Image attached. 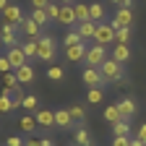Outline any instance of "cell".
I'll use <instances>...</instances> for the list:
<instances>
[{"instance_id":"cell-27","label":"cell","mask_w":146,"mask_h":146,"mask_svg":"<svg viewBox=\"0 0 146 146\" xmlns=\"http://www.w3.org/2000/svg\"><path fill=\"white\" fill-rule=\"evenodd\" d=\"M73 138H76V146H94V143H91V138H89V131H86V128H78Z\"/></svg>"},{"instance_id":"cell-26","label":"cell","mask_w":146,"mask_h":146,"mask_svg":"<svg viewBox=\"0 0 146 146\" xmlns=\"http://www.w3.org/2000/svg\"><path fill=\"white\" fill-rule=\"evenodd\" d=\"M3 81H5V89H8V91H18V86H21V81H18V76H16V70H13V73H5Z\"/></svg>"},{"instance_id":"cell-2","label":"cell","mask_w":146,"mask_h":146,"mask_svg":"<svg viewBox=\"0 0 146 146\" xmlns=\"http://www.w3.org/2000/svg\"><path fill=\"white\" fill-rule=\"evenodd\" d=\"M133 0H128L125 5H120L117 8V13H115V21H112V26L115 29H131L133 26Z\"/></svg>"},{"instance_id":"cell-44","label":"cell","mask_w":146,"mask_h":146,"mask_svg":"<svg viewBox=\"0 0 146 146\" xmlns=\"http://www.w3.org/2000/svg\"><path fill=\"white\" fill-rule=\"evenodd\" d=\"M55 3H60V5H73V0H55Z\"/></svg>"},{"instance_id":"cell-23","label":"cell","mask_w":146,"mask_h":146,"mask_svg":"<svg viewBox=\"0 0 146 146\" xmlns=\"http://www.w3.org/2000/svg\"><path fill=\"white\" fill-rule=\"evenodd\" d=\"M31 18H34L39 26H47V24L52 21V18L47 16V11H44V8H34V11H31Z\"/></svg>"},{"instance_id":"cell-42","label":"cell","mask_w":146,"mask_h":146,"mask_svg":"<svg viewBox=\"0 0 146 146\" xmlns=\"http://www.w3.org/2000/svg\"><path fill=\"white\" fill-rule=\"evenodd\" d=\"M131 146H146L143 141H138V138H131Z\"/></svg>"},{"instance_id":"cell-14","label":"cell","mask_w":146,"mask_h":146,"mask_svg":"<svg viewBox=\"0 0 146 146\" xmlns=\"http://www.w3.org/2000/svg\"><path fill=\"white\" fill-rule=\"evenodd\" d=\"M58 24H63V26H73V24H78V21H76V11H73V5H63V8H60Z\"/></svg>"},{"instance_id":"cell-37","label":"cell","mask_w":146,"mask_h":146,"mask_svg":"<svg viewBox=\"0 0 146 146\" xmlns=\"http://www.w3.org/2000/svg\"><path fill=\"white\" fill-rule=\"evenodd\" d=\"M112 146H131V138H128V136H115Z\"/></svg>"},{"instance_id":"cell-30","label":"cell","mask_w":146,"mask_h":146,"mask_svg":"<svg viewBox=\"0 0 146 146\" xmlns=\"http://www.w3.org/2000/svg\"><path fill=\"white\" fill-rule=\"evenodd\" d=\"M47 78H50V81H63V78H65V68H60V65L47 68Z\"/></svg>"},{"instance_id":"cell-22","label":"cell","mask_w":146,"mask_h":146,"mask_svg":"<svg viewBox=\"0 0 146 146\" xmlns=\"http://www.w3.org/2000/svg\"><path fill=\"white\" fill-rule=\"evenodd\" d=\"M68 112H70L73 123H81V120H86V107H84V104H73V107H68Z\"/></svg>"},{"instance_id":"cell-5","label":"cell","mask_w":146,"mask_h":146,"mask_svg":"<svg viewBox=\"0 0 146 146\" xmlns=\"http://www.w3.org/2000/svg\"><path fill=\"white\" fill-rule=\"evenodd\" d=\"M55 50H58V44H55L52 36H39V39H36V52H39V60L50 63V60L55 58Z\"/></svg>"},{"instance_id":"cell-15","label":"cell","mask_w":146,"mask_h":146,"mask_svg":"<svg viewBox=\"0 0 146 146\" xmlns=\"http://www.w3.org/2000/svg\"><path fill=\"white\" fill-rule=\"evenodd\" d=\"M97 26H99V24H94V21H84V24H76V31L81 34V39L86 42V39H94Z\"/></svg>"},{"instance_id":"cell-45","label":"cell","mask_w":146,"mask_h":146,"mask_svg":"<svg viewBox=\"0 0 146 146\" xmlns=\"http://www.w3.org/2000/svg\"><path fill=\"white\" fill-rule=\"evenodd\" d=\"M112 3H117V5H125V3H128V0H112Z\"/></svg>"},{"instance_id":"cell-28","label":"cell","mask_w":146,"mask_h":146,"mask_svg":"<svg viewBox=\"0 0 146 146\" xmlns=\"http://www.w3.org/2000/svg\"><path fill=\"white\" fill-rule=\"evenodd\" d=\"M102 99H104V91H102L99 86H97V89H89V91H86V102H89V104H99Z\"/></svg>"},{"instance_id":"cell-41","label":"cell","mask_w":146,"mask_h":146,"mask_svg":"<svg viewBox=\"0 0 146 146\" xmlns=\"http://www.w3.org/2000/svg\"><path fill=\"white\" fill-rule=\"evenodd\" d=\"M136 138H138V141H143V143H146V123H143V125H141V128H138V133H136Z\"/></svg>"},{"instance_id":"cell-12","label":"cell","mask_w":146,"mask_h":146,"mask_svg":"<svg viewBox=\"0 0 146 146\" xmlns=\"http://www.w3.org/2000/svg\"><path fill=\"white\" fill-rule=\"evenodd\" d=\"M110 58H112V60H117L120 65H125L128 60H131V47H128V44H117V42H115L112 52H110Z\"/></svg>"},{"instance_id":"cell-39","label":"cell","mask_w":146,"mask_h":146,"mask_svg":"<svg viewBox=\"0 0 146 146\" xmlns=\"http://www.w3.org/2000/svg\"><path fill=\"white\" fill-rule=\"evenodd\" d=\"M8 146H24V138H18V136H11V138H8Z\"/></svg>"},{"instance_id":"cell-7","label":"cell","mask_w":146,"mask_h":146,"mask_svg":"<svg viewBox=\"0 0 146 146\" xmlns=\"http://www.w3.org/2000/svg\"><path fill=\"white\" fill-rule=\"evenodd\" d=\"M24 11H21V5H16V3H11L5 11H3V24H11V26H18L24 21Z\"/></svg>"},{"instance_id":"cell-32","label":"cell","mask_w":146,"mask_h":146,"mask_svg":"<svg viewBox=\"0 0 146 146\" xmlns=\"http://www.w3.org/2000/svg\"><path fill=\"white\" fill-rule=\"evenodd\" d=\"M21 107L26 110V112H31V115H34V112H36V110H39V107H36V97H34V94H29V97H24V104H21Z\"/></svg>"},{"instance_id":"cell-6","label":"cell","mask_w":146,"mask_h":146,"mask_svg":"<svg viewBox=\"0 0 146 146\" xmlns=\"http://www.w3.org/2000/svg\"><path fill=\"white\" fill-rule=\"evenodd\" d=\"M84 84H86L89 89H97V86L102 89L107 81H104V76H102L99 68H89V65H86V68H84Z\"/></svg>"},{"instance_id":"cell-36","label":"cell","mask_w":146,"mask_h":146,"mask_svg":"<svg viewBox=\"0 0 146 146\" xmlns=\"http://www.w3.org/2000/svg\"><path fill=\"white\" fill-rule=\"evenodd\" d=\"M0 70H3V76H5V73H13V65L8 60V55H0Z\"/></svg>"},{"instance_id":"cell-46","label":"cell","mask_w":146,"mask_h":146,"mask_svg":"<svg viewBox=\"0 0 146 146\" xmlns=\"http://www.w3.org/2000/svg\"><path fill=\"white\" fill-rule=\"evenodd\" d=\"M0 44H3V42H0Z\"/></svg>"},{"instance_id":"cell-24","label":"cell","mask_w":146,"mask_h":146,"mask_svg":"<svg viewBox=\"0 0 146 146\" xmlns=\"http://www.w3.org/2000/svg\"><path fill=\"white\" fill-rule=\"evenodd\" d=\"M104 120H107L110 125H115L117 120H123V115H120V110H117V104H112V107H107V110H104Z\"/></svg>"},{"instance_id":"cell-29","label":"cell","mask_w":146,"mask_h":146,"mask_svg":"<svg viewBox=\"0 0 146 146\" xmlns=\"http://www.w3.org/2000/svg\"><path fill=\"white\" fill-rule=\"evenodd\" d=\"M24 55H26V60L39 58V52H36V39H29V42H24Z\"/></svg>"},{"instance_id":"cell-13","label":"cell","mask_w":146,"mask_h":146,"mask_svg":"<svg viewBox=\"0 0 146 146\" xmlns=\"http://www.w3.org/2000/svg\"><path fill=\"white\" fill-rule=\"evenodd\" d=\"M34 117L39 128H55V112H50V110H36Z\"/></svg>"},{"instance_id":"cell-38","label":"cell","mask_w":146,"mask_h":146,"mask_svg":"<svg viewBox=\"0 0 146 146\" xmlns=\"http://www.w3.org/2000/svg\"><path fill=\"white\" fill-rule=\"evenodd\" d=\"M52 0H31V8H47Z\"/></svg>"},{"instance_id":"cell-21","label":"cell","mask_w":146,"mask_h":146,"mask_svg":"<svg viewBox=\"0 0 146 146\" xmlns=\"http://www.w3.org/2000/svg\"><path fill=\"white\" fill-rule=\"evenodd\" d=\"M89 13H91V21H94V24H102V18H104V5H102V3H91V5H89Z\"/></svg>"},{"instance_id":"cell-34","label":"cell","mask_w":146,"mask_h":146,"mask_svg":"<svg viewBox=\"0 0 146 146\" xmlns=\"http://www.w3.org/2000/svg\"><path fill=\"white\" fill-rule=\"evenodd\" d=\"M60 8H63V5H60V3H55V0H52V3H50V5H47L44 11H47V16L52 18V21H58V16H60Z\"/></svg>"},{"instance_id":"cell-11","label":"cell","mask_w":146,"mask_h":146,"mask_svg":"<svg viewBox=\"0 0 146 146\" xmlns=\"http://www.w3.org/2000/svg\"><path fill=\"white\" fill-rule=\"evenodd\" d=\"M5 55H8V60H11V65H13V70H18V68H24V65H26L24 47H11Z\"/></svg>"},{"instance_id":"cell-40","label":"cell","mask_w":146,"mask_h":146,"mask_svg":"<svg viewBox=\"0 0 146 146\" xmlns=\"http://www.w3.org/2000/svg\"><path fill=\"white\" fill-rule=\"evenodd\" d=\"M26 146H42V138H36V136H29V138H26Z\"/></svg>"},{"instance_id":"cell-8","label":"cell","mask_w":146,"mask_h":146,"mask_svg":"<svg viewBox=\"0 0 146 146\" xmlns=\"http://www.w3.org/2000/svg\"><path fill=\"white\" fill-rule=\"evenodd\" d=\"M86 42H81V44H73V47H65V60L68 63H81L84 58H86Z\"/></svg>"},{"instance_id":"cell-33","label":"cell","mask_w":146,"mask_h":146,"mask_svg":"<svg viewBox=\"0 0 146 146\" xmlns=\"http://www.w3.org/2000/svg\"><path fill=\"white\" fill-rule=\"evenodd\" d=\"M11 110H16V102H13V97H0V112H11Z\"/></svg>"},{"instance_id":"cell-20","label":"cell","mask_w":146,"mask_h":146,"mask_svg":"<svg viewBox=\"0 0 146 146\" xmlns=\"http://www.w3.org/2000/svg\"><path fill=\"white\" fill-rule=\"evenodd\" d=\"M16 76H18V81H21V84H31V81H34V68L26 63L24 68H18V70H16Z\"/></svg>"},{"instance_id":"cell-31","label":"cell","mask_w":146,"mask_h":146,"mask_svg":"<svg viewBox=\"0 0 146 146\" xmlns=\"http://www.w3.org/2000/svg\"><path fill=\"white\" fill-rule=\"evenodd\" d=\"M81 42H84V39H81V34L73 29V31L65 34V42H63V44H65V47H73V44H81Z\"/></svg>"},{"instance_id":"cell-18","label":"cell","mask_w":146,"mask_h":146,"mask_svg":"<svg viewBox=\"0 0 146 146\" xmlns=\"http://www.w3.org/2000/svg\"><path fill=\"white\" fill-rule=\"evenodd\" d=\"M70 123H73V117H70V112L65 107L55 112V125H58V128H70Z\"/></svg>"},{"instance_id":"cell-3","label":"cell","mask_w":146,"mask_h":146,"mask_svg":"<svg viewBox=\"0 0 146 146\" xmlns=\"http://www.w3.org/2000/svg\"><path fill=\"white\" fill-rule=\"evenodd\" d=\"M110 58V55H107V47H102V44H91L89 50H86V65L89 68H102V63Z\"/></svg>"},{"instance_id":"cell-16","label":"cell","mask_w":146,"mask_h":146,"mask_svg":"<svg viewBox=\"0 0 146 146\" xmlns=\"http://www.w3.org/2000/svg\"><path fill=\"white\" fill-rule=\"evenodd\" d=\"M117 110H120L123 120H131V115H136V102L133 99H120L117 102Z\"/></svg>"},{"instance_id":"cell-4","label":"cell","mask_w":146,"mask_h":146,"mask_svg":"<svg viewBox=\"0 0 146 146\" xmlns=\"http://www.w3.org/2000/svg\"><path fill=\"white\" fill-rule=\"evenodd\" d=\"M115 34H117V29L112 26V24H99L97 26V34H94V44H102V47H110L115 42Z\"/></svg>"},{"instance_id":"cell-1","label":"cell","mask_w":146,"mask_h":146,"mask_svg":"<svg viewBox=\"0 0 146 146\" xmlns=\"http://www.w3.org/2000/svg\"><path fill=\"white\" fill-rule=\"evenodd\" d=\"M99 70H102V76H104L107 84H120V81H123V73H125L123 65H120L117 60H112V58H107V60L102 63Z\"/></svg>"},{"instance_id":"cell-25","label":"cell","mask_w":146,"mask_h":146,"mask_svg":"<svg viewBox=\"0 0 146 146\" xmlns=\"http://www.w3.org/2000/svg\"><path fill=\"white\" fill-rule=\"evenodd\" d=\"M131 133V120H117L112 125V136H128Z\"/></svg>"},{"instance_id":"cell-10","label":"cell","mask_w":146,"mask_h":146,"mask_svg":"<svg viewBox=\"0 0 146 146\" xmlns=\"http://www.w3.org/2000/svg\"><path fill=\"white\" fill-rule=\"evenodd\" d=\"M18 29H24V34L29 36V39H39V31H42V26L36 24V21H34L31 16H26L24 21L18 24Z\"/></svg>"},{"instance_id":"cell-19","label":"cell","mask_w":146,"mask_h":146,"mask_svg":"<svg viewBox=\"0 0 146 146\" xmlns=\"http://www.w3.org/2000/svg\"><path fill=\"white\" fill-rule=\"evenodd\" d=\"M18 125H21V131H24V133L31 136V133L36 131V117H34V115H24L21 120H18Z\"/></svg>"},{"instance_id":"cell-35","label":"cell","mask_w":146,"mask_h":146,"mask_svg":"<svg viewBox=\"0 0 146 146\" xmlns=\"http://www.w3.org/2000/svg\"><path fill=\"white\" fill-rule=\"evenodd\" d=\"M128 39H131V29H117L115 42H117V44H128Z\"/></svg>"},{"instance_id":"cell-9","label":"cell","mask_w":146,"mask_h":146,"mask_svg":"<svg viewBox=\"0 0 146 146\" xmlns=\"http://www.w3.org/2000/svg\"><path fill=\"white\" fill-rule=\"evenodd\" d=\"M0 42H3L8 50L11 47H18V36H16V26L11 24H3V29H0Z\"/></svg>"},{"instance_id":"cell-43","label":"cell","mask_w":146,"mask_h":146,"mask_svg":"<svg viewBox=\"0 0 146 146\" xmlns=\"http://www.w3.org/2000/svg\"><path fill=\"white\" fill-rule=\"evenodd\" d=\"M8 5H11V3H8V0H0V13H3V11L8 8Z\"/></svg>"},{"instance_id":"cell-17","label":"cell","mask_w":146,"mask_h":146,"mask_svg":"<svg viewBox=\"0 0 146 146\" xmlns=\"http://www.w3.org/2000/svg\"><path fill=\"white\" fill-rule=\"evenodd\" d=\"M73 11H76V21H78V24L91 21V13H89V5H86V3H73Z\"/></svg>"}]
</instances>
